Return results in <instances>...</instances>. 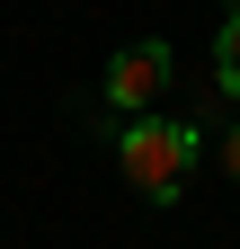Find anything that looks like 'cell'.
<instances>
[{
  "instance_id": "7a4b0ae2",
  "label": "cell",
  "mask_w": 240,
  "mask_h": 249,
  "mask_svg": "<svg viewBox=\"0 0 240 249\" xmlns=\"http://www.w3.org/2000/svg\"><path fill=\"white\" fill-rule=\"evenodd\" d=\"M169 71H178V62H169V45H160V36H142V45L116 53V62H107V107H116V124L152 116V107L169 98Z\"/></svg>"
},
{
  "instance_id": "6da1fadb",
  "label": "cell",
  "mask_w": 240,
  "mask_h": 249,
  "mask_svg": "<svg viewBox=\"0 0 240 249\" xmlns=\"http://www.w3.org/2000/svg\"><path fill=\"white\" fill-rule=\"evenodd\" d=\"M196 151H205V134L178 124V116H134V124H116V160H125V178H134L152 205H178Z\"/></svg>"
},
{
  "instance_id": "277c9868",
  "label": "cell",
  "mask_w": 240,
  "mask_h": 249,
  "mask_svg": "<svg viewBox=\"0 0 240 249\" xmlns=\"http://www.w3.org/2000/svg\"><path fill=\"white\" fill-rule=\"evenodd\" d=\"M223 178L240 187V124H223Z\"/></svg>"
},
{
  "instance_id": "3957f363",
  "label": "cell",
  "mask_w": 240,
  "mask_h": 249,
  "mask_svg": "<svg viewBox=\"0 0 240 249\" xmlns=\"http://www.w3.org/2000/svg\"><path fill=\"white\" fill-rule=\"evenodd\" d=\"M214 80L240 98V9H223V27H214Z\"/></svg>"
}]
</instances>
